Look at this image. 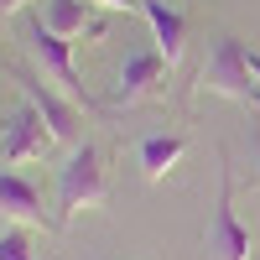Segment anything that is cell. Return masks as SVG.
Returning a JSON list of instances; mask_svg holds the SVG:
<instances>
[{"label":"cell","instance_id":"obj_1","mask_svg":"<svg viewBox=\"0 0 260 260\" xmlns=\"http://www.w3.org/2000/svg\"><path fill=\"white\" fill-rule=\"evenodd\" d=\"M110 198V182H104V156L94 146H78L68 167L57 172V229H68L83 208H99Z\"/></svg>","mask_w":260,"mask_h":260},{"label":"cell","instance_id":"obj_2","mask_svg":"<svg viewBox=\"0 0 260 260\" xmlns=\"http://www.w3.org/2000/svg\"><path fill=\"white\" fill-rule=\"evenodd\" d=\"M203 83H208V94H219V99H234V104H255V62H250V47L245 42H234V37H219L213 42V57H208V68H203Z\"/></svg>","mask_w":260,"mask_h":260},{"label":"cell","instance_id":"obj_3","mask_svg":"<svg viewBox=\"0 0 260 260\" xmlns=\"http://www.w3.org/2000/svg\"><path fill=\"white\" fill-rule=\"evenodd\" d=\"M31 57H37L42 78L57 83L73 104L89 110V94H83V78H78V68H73V42H68V37H57L52 26H42V21H37V26H31Z\"/></svg>","mask_w":260,"mask_h":260},{"label":"cell","instance_id":"obj_4","mask_svg":"<svg viewBox=\"0 0 260 260\" xmlns=\"http://www.w3.org/2000/svg\"><path fill=\"white\" fill-rule=\"evenodd\" d=\"M208 255L213 260H250V229L234 213V172H219V203L208 219Z\"/></svg>","mask_w":260,"mask_h":260},{"label":"cell","instance_id":"obj_5","mask_svg":"<svg viewBox=\"0 0 260 260\" xmlns=\"http://www.w3.org/2000/svg\"><path fill=\"white\" fill-rule=\"evenodd\" d=\"M52 146H57V136L47 130V120L37 115V104L26 99V110H16V115H11V125H6V141H0V161H6V167L42 161Z\"/></svg>","mask_w":260,"mask_h":260},{"label":"cell","instance_id":"obj_6","mask_svg":"<svg viewBox=\"0 0 260 260\" xmlns=\"http://www.w3.org/2000/svg\"><path fill=\"white\" fill-rule=\"evenodd\" d=\"M21 89H26V99L37 104V115L47 120V130L57 141H78L83 136V120H78V104L62 94V89H47L42 78H31V73H21Z\"/></svg>","mask_w":260,"mask_h":260},{"label":"cell","instance_id":"obj_7","mask_svg":"<svg viewBox=\"0 0 260 260\" xmlns=\"http://www.w3.org/2000/svg\"><path fill=\"white\" fill-rule=\"evenodd\" d=\"M172 73V62L156 52V47H141V52H130L125 57V68H120V83H115V99L120 104H136V99H146L156 83Z\"/></svg>","mask_w":260,"mask_h":260},{"label":"cell","instance_id":"obj_8","mask_svg":"<svg viewBox=\"0 0 260 260\" xmlns=\"http://www.w3.org/2000/svg\"><path fill=\"white\" fill-rule=\"evenodd\" d=\"M141 11H146V21H151V47L177 68V62H182V47H187V21H182V11H172L167 0H141Z\"/></svg>","mask_w":260,"mask_h":260},{"label":"cell","instance_id":"obj_9","mask_svg":"<svg viewBox=\"0 0 260 260\" xmlns=\"http://www.w3.org/2000/svg\"><path fill=\"white\" fill-rule=\"evenodd\" d=\"M0 213L6 219H16V224H42V229H57V219H47L42 213V192L21 177V172H0Z\"/></svg>","mask_w":260,"mask_h":260},{"label":"cell","instance_id":"obj_10","mask_svg":"<svg viewBox=\"0 0 260 260\" xmlns=\"http://www.w3.org/2000/svg\"><path fill=\"white\" fill-rule=\"evenodd\" d=\"M42 26H52L57 37H83V31H89V37H99L104 26H99V21H94V11H89V0H42Z\"/></svg>","mask_w":260,"mask_h":260},{"label":"cell","instance_id":"obj_11","mask_svg":"<svg viewBox=\"0 0 260 260\" xmlns=\"http://www.w3.org/2000/svg\"><path fill=\"white\" fill-rule=\"evenodd\" d=\"M182 151H187L182 136H146L141 141V172H146V182H161L167 172L182 161Z\"/></svg>","mask_w":260,"mask_h":260},{"label":"cell","instance_id":"obj_12","mask_svg":"<svg viewBox=\"0 0 260 260\" xmlns=\"http://www.w3.org/2000/svg\"><path fill=\"white\" fill-rule=\"evenodd\" d=\"M0 260H31V240L21 229H6L0 234Z\"/></svg>","mask_w":260,"mask_h":260},{"label":"cell","instance_id":"obj_13","mask_svg":"<svg viewBox=\"0 0 260 260\" xmlns=\"http://www.w3.org/2000/svg\"><path fill=\"white\" fill-rule=\"evenodd\" d=\"M89 6H104V11H130V6H141V0H89Z\"/></svg>","mask_w":260,"mask_h":260},{"label":"cell","instance_id":"obj_14","mask_svg":"<svg viewBox=\"0 0 260 260\" xmlns=\"http://www.w3.org/2000/svg\"><path fill=\"white\" fill-rule=\"evenodd\" d=\"M31 0H0V16H16V11H26Z\"/></svg>","mask_w":260,"mask_h":260},{"label":"cell","instance_id":"obj_15","mask_svg":"<svg viewBox=\"0 0 260 260\" xmlns=\"http://www.w3.org/2000/svg\"><path fill=\"white\" fill-rule=\"evenodd\" d=\"M250 62H255V89H260V52H250ZM255 104H260V94H255Z\"/></svg>","mask_w":260,"mask_h":260}]
</instances>
